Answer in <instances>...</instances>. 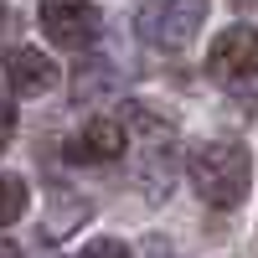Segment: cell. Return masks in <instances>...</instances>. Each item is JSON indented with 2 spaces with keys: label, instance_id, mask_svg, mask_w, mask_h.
I'll use <instances>...</instances> for the list:
<instances>
[{
  "label": "cell",
  "instance_id": "277c9868",
  "mask_svg": "<svg viewBox=\"0 0 258 258\" xmlns=\"http://www.w3.org/2000/svg\"><path fill=\"white\" fill-rule=\"evenodd\" d=\"M207 68H212V78H222V83L258 78V31L253 26H227L217 41H212Z\"/></svg>",
  "mask_w": 258,
  "mask_h": 258
},
{
  "label": "cell",
  "instance_id": "9c48e42d",
  "mask_svg": "<svg viewBox=\"0 0 258 258\" xmlns=\"http://www.w3.org/2000/svg\"><path fill=\"white\" fill-rule=\"evenodd\" d=\"M11 31H16V16H11V6H0V47L11 41Z\"/></svg>",
  "mask_w": 258,
  "mask_h": 258
},
{
  "label": "cell",
  "instance_id": "30bf717a",
  "mask_svg": "<svg viewBox=\"0 0 258 258\" xmlns=\"http://www.w3.org/2000/svg\"><path fill=\"white\" fill-rule=\"evenodd\" d=\"M11 129H16V119H11L6 109H0V150H6V140H11Z\"/></svg>",
  "mask_w": 258,
  "mask_h": 258
},
{
  "label": "cell",
  "instance_id": "7a4b0ae2",
  "mask_svg": "<svg viewBox=\"0 0 258 258\" xmlns=\"http://www.w3.org/2000/svg\"><path fill=\"white\" fill-rule=\"evenodd\" d=\"M202 16H207V0H150V6H140L135 26H140V36L150 47L176 52V47L191 41V31L202 26Z\"/></svg>",
  "mask_w": 258,
  "mask_h": 258
},
{
  "label": "cell",
  "instance_id": "5b68a950",
  "mask_svg": "<svg viewBox=\"0 0 258 258\" xmlns=\"http://www.w3.org/2000/svg\"><path fill=\"white\" fill-rule=\"evenodd\" d=\"M6 83L16 98H41L57 88V62L36 47H11L6 52Z\"/></svg>",
  "mask_w": 258,
  "mask_h": 258
},
{
  "label": "cell",
  "instance_id": "52a82bcc",
  "mask_svg": "<svg viewBox=\"0 0 258 258\" xmlns=\"http://www.w3.org/2000/svg\"><path fill=\"white\" fill-rule=\"evenodd\" d=\"M21 212H26V181L6 170V176H0V227L21 222Z\"/></svg>",
  "mask_w": 258,
  "mask_h": 258
},
{
  "label": "cell",
  "instance_id": "ba28073f",
  "mask_svg": "<svg viewBox=\"0 0 258 258\" xmlns=\"http://www.w3.org/2000/svg\"><path fill=\"white\" fill-rule=\"evenodd\" d=\"M78 258H129V248H124L119 238H93V243L83 248Z\"/></svg>",
  "mask_w": 258,
  "mask_h": 258
},
{
  "label": "cell",
  "instance_id": "8fae6325",
  "mask_svg": "<svg viewBox=\"0 0 258 258\" xmlns=\"http://www.w3.org/2000/svg\"><path fill=\"white\" fill-rule=\"evenodd\" d=\"M0 258H21V253H16V248H6V243H0Z\"/></svg>",
  "mask_w": 258,
  "mask_h": 258
},
{
  "label": "cell",
  "instance_id": "6da1fadb",
  "mask_svg": "<svg viewBox=\"0 0 258 258\" xmlns=\"http://www.w3.org/2000/svg\"><path fill=\"white\" fill-rule=\"evenodd\" d=\"M191 186L207 207H238L253 186V160L238 140H202L191 150Z\"/></svg>",
  "mask_w": 258,
  "mask_h": 258
},
{
  "label": "cell",
  "instance_id": "3957f363",
  "mask_svg": "<svg viewBox=\"0 0 258 258\" xmlns=\"http://www.w3.org/2000/svg\"><path fill=\"white\" fill-rule=\"evenodd\" d=\"M41 31L52 47L83 52L98 36V6L93 0H41Z\"/></svg>",
  "mask_w": 258,
  "mask_h": 258
},
{
  "label": "cell",
  "instance_id": "8992f818",
  "mask_svg": "<svg viewBox=\"0 0 258 258\" xmlns=\"http://www.w3.org/2000/svg\"><path fill=\"white\" fill-rule=\"evenodd\" d=\"M124 145H129V135H124L119 119H88L68 140V160H78V165H109V160L124 155Z\"/></svg>",
  "mask_w": 258,
  "mask_h": 258
}]
</instances>
